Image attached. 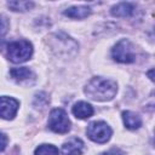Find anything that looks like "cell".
<instances>
[{
	"mask_svg": "<svg viewBox=\"0 0 155 155\" xmlns=\"http://www.w3.org/2000/svg\"><path fill=\"white\" fill-rule=\"evenodd\" d=\"M117 92V85L114 80L96 76L92 78L86 87H85V94L93 101L98 102H107L111 101Z\"/></svg>",
	"mask_w": 155,
	"mask_h": 155,
	"instance_id": "6da1fadb",
	"label": "cell"
},
{
	"mask_svg": "<svg viewBox=\"0 0 155 155\" xmlns=\"http://www.w3.org/2000/svg\"><path fill=\"white\" fill-rule=\"evenodd\" d=\"M33 54V45L24 39L11 41L7 45V57L13 63H23Z\"/></svg>",
	"mask_w": 155,
	"mask_h": 155,
	"instance_id": "7a4b0ae2",
	"label": "cell"
},
{
	"mask_svg": "<svg viewBox=\"0 0 155 155\" xmlns=\"http://www.w3.org/2000/svg\"><path fill=\"white\" fill-rule=\"evenodd\" d=\"M111 57L119 63H133L136 61L133 44L127 39H121L111 48Z\"/></svg>",
	"mask_w": 155,
	"mask_h": 155,
	"instance_id": "3957f363",
	"label": "cell"
},
{
	"mask_svg": "<svg viewBox=\"0 0 155 155\" xmlns=\"http://www.w3.org/2000/svg\"><path fill=\"white\" fill-rule=\"evenodd\" d=\"M86 133H87V137L92 142L102 144V143H107L110 139V137L113 134V131H111L110 126L107 122H104V121H93L87 126Z\"/></svg>",
	"mask_w": 155,
	"mask_h": 155,
	"instance_id": "277c9868",
	"label": "cell"
},
{
	"mask_svg": "<svg viewBox=\"0 0 155 155\" xmlns=\"http://www.w3.org/2000/svg\"><path fill=\"white\" fill-rule=\"evenodd\" d=\"M47 125L48 128L56 133H67L70 130L71 124L65 110L61 108H56L50 113Z\"/></svg>",
	"mask_w": 155,
	"mask_h": 155,
	"instance_id": "5b68a950",
	"label": "cell"
},
{
	"mask_svg": "<svg viewBox=\"0 0 155 155\" xmlns=\"http://www.w3.org/2000/svg\"><path fill=\"white\" fill-rule=\"evenodd\" d=\"M19 102L12 97H0V117L5 120H12L18 110Z\"/></svg>",
	"mask_w": 155,
	"mask_h": 155,
	"instance_id": "8992f818",
	"label": "cell"
},
{
	"mask_svg": "<svg viewBox=\"0 0 155 155\" xmlns=\"http://www.w3.org/2000/svg\"><path fill=\"white\" fill-rule=\"evenodd\" d=\"M84 151V142L78 138L73 137L62 145V155H81Z\"/></svg>",
	"mask_w": 155,
	"mask_h": 155,
	"instance_id": "52a82bcc",
	"label": "cell"
},
{
	"mask_svg": "<svg viewBox=\"0 0 155 155\" xmlns=\"http://www.w3.org/2000/svg\"><path fill=\"white\" fill-rule=\"evenodd\" d=\"M71 113L74 114V116L76 119H81V120H85V119H88L93 115L94 110H93V107L87 103V102H84V101H80L78 103H75L71 108Z\"/></svg>",
	"mask_w": 155,
	"mask_h": 155,
	"instance_id": "ba28073f",
	"label": "cell"
},
{
	"mask_svg": "<svg viewBox=\"0 0 155 155\" xmlns=\"http://www.w3.org/2000/svg\"><path fill=\"white\" fill-rule=\"evenodd\" d=\"M134 11H136V6L133 4H131V2H120V4L111 7L110 13L114 17L126 18V17H131L134 13Z\"/></svg>",
	"mask_w": 155,
	"mask_h": 155,
	"instance_id": "9c48e42d",
	"label": "cell"
},
{
	"mask_svg": "<svg viewBox=\"0 0 155 155\" xmlns=\"http://www.w3.org/2000/svg\"><path fill=\"white\" fill-rule=\"evenodd\" d=\"M10 75H11V78H12L15 81H17V82H19V84L27 82V81L34 79V76H35L34 73H33L29 68H27V67L12 68V69L10 70Z\"/></svg>",
	"mask_w": 155,
	"mask_h": 155,
	"instance_id": "30bf717a",
	"label": "cell"
},
{
	"mask_svg": "<svg viewBox=\"0 0 155 155\" xmlns=\"http://www.w3.org/2000/svg\"><path fill=\"white\" fill-rule=\"evenodd\" d=\"M122 120L128 130H138L142 126V119L138 114L131 111V110H125L122 111Z\"/></svg>",
	"mask_w": 155,
	"mask_h": 155,
	"instance_id": "8fae6325",
	"label": "cell"
},
{
	"mask_svg": "<svg viewBox=\"0 0 155 155\" xmlns=\"http://www.w3.org/2000/svg\"><path fill=\"white\" fill-rule=\"evenodd\" d=\"M63 13H64V16H67L69 18L82 19V18H86L87 16H90L91 8L87 6H71V7L67 8Z\"/></svg>",
	"mask_w": 155,
	"mask_h": 155,
	"instance_id": "7c38bea8",
	"label": "cell"
},
{
	"mask_svg": "<svg viewBox=\"0 0 155 155\" xmlns=\"http://www.w3.org/2000/svg\"><path fill=\"white\" fill-rule=\"evenodd\" d=\"M7 6L16 12H25L28 10H30L34 6L33 1H22V0H13V1H8Z\"/></svg>",
	"mask_w": 155,
	"mask_h": 155,
	"instance_id": "4fadbf2b",
	"label": "cell"
},
{
	"mask_svg": "<svg viewBox=\"0 0 155 155\" xmlns=\"http://www.w3.org/2000/svg\"><path fill=\"white\" fill-rule=\"evenodd\" d=\"M58 149L52 144H41L35 149V155H58Z\"/></svg>",
	"mask_w": 155,
	"mask_h": 155,
	"instance_id": "5bb4252c",
	"label": "cell"
},
{
	"mask_svg": "<svg viewBox=\"0 0 155 155\" xmlns=\"http://www.w3.org/2000/svg\"><path fill=\"white\" fill-rule=\"evenodd\" d=\"M8 30V21L5 16L0 15V36L5 35Z\"/></svg>",
	"mask_w": 155,
	"mask_h": 155,
	"instance_id": "9a60e30c",
	"label": "cell"
},
{
	"mask_svg": "<svg viewBox=\"0 0 155 155\" xmlns=\"http://www.w3.org/2000/svg\"><path fill=\"white\" fill-rule=\"evenodd\" d=\"M7 142H8V139H7L6 134L2 133V132H0V151L5 150V148L7 145Z\"/></svg>",
	"mask_w": 155,
	"mask_h": 155,
	"instance_id": "2e32d148",
	"label": "cell"
},
{
	"mask_svg": "<svg viewBox=\"0 0 155 155\" xmlns=\"http://www.w3.org/2000/svg\"><path fill=\"white\" fill-rule=\"evenodd\" d=\"M101 155H125V154H124L122 150H120V149H117V148H113V149H110V150H108V151L102 153Z\"/></svg>",
	"mask_w": 155,
	"mask_h": 155,
	"instance_id": "e0dca14e",
	"label": "cell"
}]
</instances>
